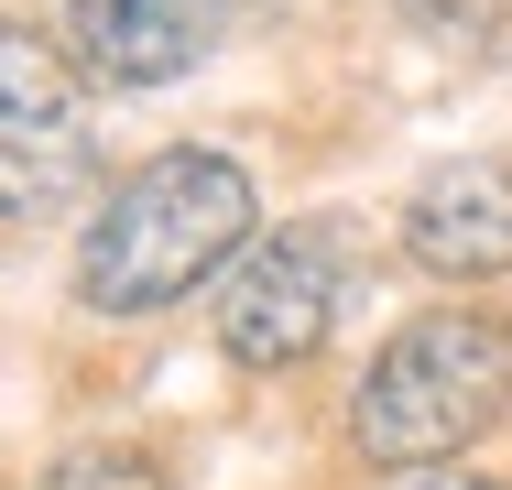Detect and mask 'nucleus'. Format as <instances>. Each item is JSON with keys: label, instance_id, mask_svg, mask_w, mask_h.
<instances>
[{"label": "nucleus", "instance_id": "nucleus-1", "mask_svg": "<svg viewBox=\"0 0 512 490\" xmlns=\"http://www.w3.org/2000/svg\"><path fill=\"white\" fill-rule=\"evenodd\" d=\"M251 251V175L207 142H175L153 164H131L99 196L88 240H77V305L99 316H164L197 284H218Z\"/></svg>", "mask_w": 512, "mask_h": 490}, {"label": "nucleus", "instance_id": "nucleus-5", "mask_svg": "<svg viewBox=\"0 0 512 490\" xmlns=\"http://www.w3.org/2000/svg\"><path fill=\"white\" fill-rule=\"evenodd\" d=\"M404 251L436 284H502L512 273V164H436L404 196Z\"/></svg>", "mask_w": 512, "mask_h": 490}, {"label": "nucleus", "instance_id": "nucleus-8", "mask_svg": "<svg viewBox=\"0 0 512 490\" xmlns=\"http://www.w3.org/2000/svg\"><path fill=\"white\" fill-rule=\"evenodd\" d=\"M44 490H164V469L142 447H77V458H55Z\"/></svg>", "mask_w": 512, "mask_h": 490}, {"label": "nucleus", "instance_id": "nucleus-6", "mask_svg": "<svg viewBox=\"0 0 512 490\" xmlns=\"http://www.w3.org/2000/svg\"><path fill=\"white\" fill-rule=\"evenodd\" d=\"M99 175L88 120H0V229H44Z\"/></svg>", "mask_w": 512, "mask_h": 490}, {"label": "nucleus", "instance_id": "nucleus-3", "mask_svg": "<svg viewBox=\"0 0 512 490\" xmlns=\"http://www.w3.org/2000/svg\"><path fill=\"white\" fill-rule=\"evenodd\" d=\"M338 327V251L327 229H273L218 273V349L240 371H295Z\"/></svg>", "mask_w": 512, "mask_h": 490}, {"label": "nucleus", "instance_id": "nucleus-2", "mask_svg": "<svg viewBox=\"0 0 512 490\" xmlns=\"http://www.w3.org/2000/svg\"><path fill=\"white\" fill-rule=\"evenodd\" d=\"M512 403V327L480 305H436L393 327V349L349 392V447L371 469H447L458 447H480Z\"/></svg>", "mask_w": 512, "mask_h": 490}, {"label": "nucleus", "instance_id": "nucleus-4", "mask_svg": "<svg viewBox=\"0 0 512 490\" xmlns=\"http://www.w3.org/2000/svg\"><path fill=\"white\" fill-rule=\"evenodd\" d=\"M229 0H66V55L99 88H175L218 55Z\"/></svg>", "mask_w": 512, "mask_h": 490}, {"label": "nucleus", "instance_id": "nucleus-7", "mask_svg": "<svg viewBox=\"0 0 512 490\" xmlns=\"http://www.w3.org/2000/svg\"><path fill=\"white\" fill-rule=\"evenodd\" d=\"M0 120H88L77 109V55L0 22Z\"/></svg>", "mask_w": 512, "mask_h": 490}, {"label": "nucleus", "instance_id": "nucleus-9", "mask_svg": "<svg viewBox=\"0 0 512 490\" xmlns=\"http://www.w3.org/2000/svg\"><path fill=\"white\" fill-rule=\"evenodd\" d=\"M425 490H512V480H425Z\"/></svg>", "mask_w": 512, "mask_h": 490}]
</instances>
